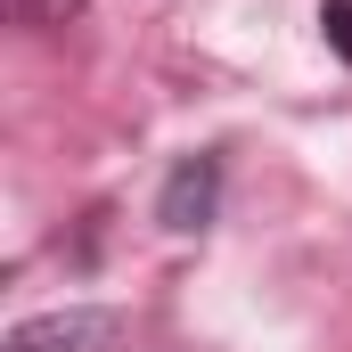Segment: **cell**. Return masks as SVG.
Segmentation results:
<instances>
[{"mask_svg":"<svg viewBox=\"0 0 352 352\" xmlns=\"http://www.w3.org/2000/svg\"><path fill=\"white\" fill-rule=\"evenodd\" d=\"M221 148H188L173 173H164V188H156V221L173 230V238H197V230H213V213H221Z\"/></svg>","mask_w":352,"mask_h":352,"instance_id":"2","label":"cell"},{"mask_svg":"<svg viewBox=\"0 0 352 352\" xmlns=\"http://www.w3.org/2000/svg\"><path fill=\"white\" fill-rule=\"evenodd\" d=\"M320 33H328V50L352 66V0H320Z\"/></svg>","mask_w":352,"mask_h":352,"instance_id":"4","label":"cell"},{"mask_svg":"<svg viewBox=\"0 0 352 352\" xmlns=\"http://www.w3.org/2000/svg\"><path fill=\"white\" fill-rule=\"evenodd\" d=\"M0 352H131V328H123V311H107V303H66V311H33V320H16Z\"/></svg>","mask_w":352,"mask_h":352,"instance_id":"1","label":"cell"},{"mask_svg":"<svg viewBox=\"0 0 352 352\" xmlns=\"http://www.w3.org/2000/svg\"><path fill=\"white\" fill-rule=\"evenodd\" d=\"M90 0H8V16L25 25V33H58V25H74Z\"/></svg>","mask_w":352,"mask_h":352,"instance_id":"3","label":"cell"}]
</instances>
